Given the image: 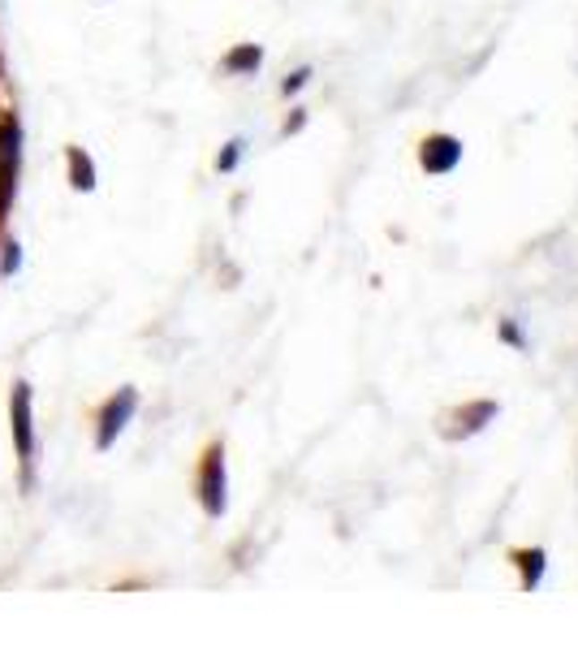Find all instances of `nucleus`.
Listing matches in <instances>:
<instances>
[{"mask_svg": "<svg viewBox=\"0 0 578 648\" xmlns=\"http://www.w3.org/2000/svg\"><path fill=\"white\" fill-rule=\"evenodd\" d=\"M307 125V108H293V117H285V134H298Z\"/></svg>", "mask_w": 578, "mask_h": 648, "instance_id": "13", "label": "nucleus"}, {"mask_svg": "<svg viewBox=\"0 0 578 648\" xmlns=\"http://www.w3.org/2000/svg\"><path fill=\"white\" fill-rule=\"evenodd\" d=\"M229 480H225V446L212 441V446L203 449V467H199V501H203V510L220 519L225 515V506H229Z\"/></svg>", "mask_w": 578, "mask_h": 648, "instance_id": "1", "label": "nucleus"}, {"mask_svg": "<svg viewBox=\"0 0 578 648\" xmlns=\"http://www.w3.org/2000/svg\"><path fill=\"white\" fill-rule=\"evenodd\" d=\"M497 415H501V406H497L492 398L462 402L458 411H449V415H445V428H440V432H445V441H462V437H475L480 428H488Z\"/></svg>", "mask_w": 578, "mask_h": 648, "instance_id": "3", "label": "nucleus"}, {"mask_svg": "<svg viewBox=\"0 0 578 648\" xmlns=\"http://www.w3.org/2000/svg\"><path fill=\"white\" fill-rule=\"evenodd\" d=\"M506 558H509V567L518 571V588H523V593H535V588L544 584V567H548V553H544L540 545H531V549H509Z\"/></svg>", "mask_w": 578, "mask_h": 648, "instance_id": "5", "label": "nucleus"}, {"mask_svg": "<svg viewBox=\"0 0 578 648\" xmlns=\"http://www.w3.org/2000/svg\"><path fill=\"white\" fill-rule=\"evenodd\" d=\"M134 406H139V394H134V389H121L117 398L99 411V432H96V446L99 449H108L113 441H117L121 428L130 424V415H134Z\"/></svg>", "mask_w": 578, "mask_h": 648, "instance_id": "4", "label": "nucleus"}, {"mask_svg": "<svg viewBox=\"0 0 578 648\" xmlns=\"http://www.w3.org/2000/svg\"><path fill=\"white\" fill-rule=\"evenodd\" d=\"M13 446H18V458L30 463V385L26 380L13 385Z\"/></svg>", "mask_w": 578, "mask_h": 648, "instance_id": "6", "label": "nucleus"}, {"mask_svg": "<svg viewBox=\"0 0 578 648\" xmlns=\"http://www.w3.org/2000/svg\"><path fill=\"white\" fill-rule=\"evenodd\" d=\"M458 165H462V139L458 134L436 130V134H423V139H419V169L428 177H449Z\"/></svg>", "mask_w": 578, "mask_h": 648, "instance_id": "2", "label": "nucleus"}, {"mask_svg": "<svg viewBox=\"0 0 578 648\" xmlns=\"http://www.w3.org/2000/svg\"><path fill=\"white\" fill-rule=\"evenodd\" d=\"M497 333H501V342H509L514 350H527V337L518 333V324H514V320H501V324H497Z\"/></svg>", "mask_w": 578, "mask_h": 648, "instance_id": "10", "label": "nucleus"}, {"mask_svg": "<svg viewBox=\"0 0 578 648\" xmlns=\"http://www.w3.org/2000/svg\"><path fill=\"white\" fill-rule=\"evenodd\" d=\"M259 65H264V48H259V44H242V48H234L225 56V70H229V74H255Z\"/></svg>", "mask_w": 578, "mask_h": 648, "instance_id": "7", "label": "nucleus"}, {"mask_svg": "<svg viewBox=\"0 0 578 648\" xmlns=\"http://www.w3.org/2000/svg\"><path fill=\"white\" fill-rule=\"evenodd\" d=\"M238 156H242V139L225 143V151L217 156V169H220V174H234V169H238Z\"/></svg>", "mask_w": 578, "mask_h": 648, "instance_id": "9", "label": "nucleus"}, {"mask_svg": "<svg viewBox=\"0 0 578 648\" xmlns=\"http://www.w3.org/2000/svg\"><path fill=\"white\" fill-rule=\"evenodd\" d=\"M18 264H22V247H18V243H9V247H4V264H0V273H4V277L18 273Z\"/></svg>", "mask_w": 578, "mask_h": 648, "instance_id": "12", "label": "nucleus"}, {"mask_svg": "<svg viewBox=\"0 0 578 648\" xmlns=\"http://www.w3.org/2000/svg\"><path fill=\"white\" fill-rule=\"evenodd\" d=\"M307 82H311V65H302V70H293V74H289L285 82H281V91H285V96H293V91H302Z\"/></svg>", "mask_w": 578, "mask_h": 648, "instance_id": "11", "label": "nucleus"}, {"mask_svg": "<svg viewBox=\"0 0 578 648\" xmlns=\"http://www.w3.org/2000/svg\"><path fill=\"white\" fill-rule=\"evenodd\" d=\"M70 169H73V186H78V191H91V186H96V165H91V156L82 148H70Z\"/></svg>", "mask_w": 578, "mask_h": 648, "instance_id": "8", "label": "nucleus"}]
</instances>
